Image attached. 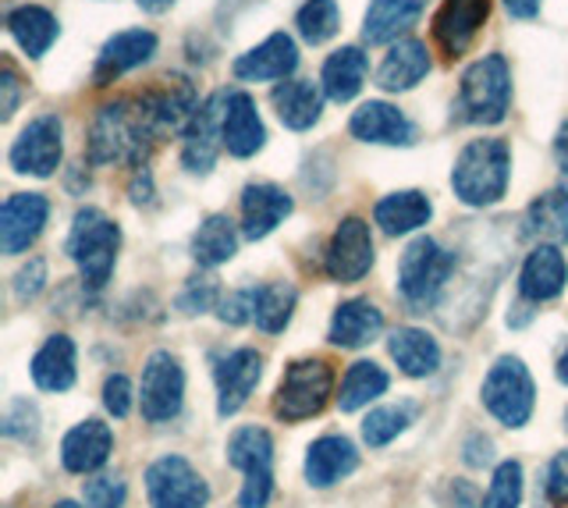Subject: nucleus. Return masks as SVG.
Returning a JSON list of instances; mask_svg holds the SVG:
<instances>
[{"label":"nucleus","instance_id":"54","mask_svg":"<svg viewBox=\"0 0 568 508\" xmlns=\"http://www.w3.org/2000/svg\"><path fill=\"white\" fill-rule=\"evenodd\" d=\"M135 4L146 14H164V11H171L178 4V0H135Z\"/></svg>","mask_w":568,"mask_h":508},{"label":"nucleus","instance_id":"57","mask_svg":"<svg viewBox=\"0 0 568 508\" xmlns=\"http://www.w3.org/2000/svg\"><path fill=\"white\" fill-rule=\"evenodd\" d=\"M458 508H484V505H476V501H473V498H466V501H462V505H458Z\"/></svg>","mask_w":568,"mask_h":508},{"label":"nucleus","instance_id":"19","mask_svg":"<svg viewBox=\"0 0 568 508\" xmlns=\"http://www.w3.org/2000/svg\"><path fill=\"white\" fill-rule=\"evenodd\" d=\"M221 135L224 150L239 161H248L266 146V125L256 111V100L245 90H227L224 93V118H221Z\"/></svg>","mask_w":568,"mask_h":508},{"label":"nucleus","instance_id":"25","mask_svg":"<svg viewBox=\"0 0 568 508\" xmlns=\"http://www.w3.org/2000/svg\"><path fill=\"white\" fill-rule=\"evenodd\" d=\"M426 4L430 0H373L363 19V40L369 47L405 40V32L423 19Z\"/></svg>","mask_w":568,"mask_h":508},{"label":"nucleus","instance_id":"6","mask_svg":"<svg viewBox=\"0 0 568 508\" xmlns=\"http://www.w3.org/2000/svg\"><path fill=\"white\" fill-rule=\"evenodd\" d=\"M484 406L487 413L511 430H519L529 424L532 406H537V388L526 370V363L519 356H501L484 380Z\"/></svg>","mask_w":568,"mask_h":508},{"label":"nucleus","instance_id":"45","mask_svg":"<svg viewBox=\"0 0 568 508\" xmlns=\"http://www.w3.org/2000/svg\"><path fill=\"white\" fill-rule=\"evenodd\" d=\"M135 392H132V380L124 377V374H114V377H106V384H103V406H106V413L111 416H118V419H124L132 413V398Z\"/></svg>","mask_w":568,"mask_h":508},{"label":"nucleus","instance_id":"1","mask_svg":"<svg viewBox=\"0 0 568 508\" xmlns=\"http://www.w3.org/2000/svg\"><path fill=\"white\" fill-rule=\"evenodd\" d=\"M156 139L160 135L153 132L142 103L114 100L97 111L93 125H89L85 153H89V164H97V167H111V164L142 167Z\"/></svg>","mask_w":568,"mask_h":508},{"label":"nucleus","instance_id":"28","mask_svg":"<svg viewBox=\"0 0 568 508\" xmlns=\"http://www.w3.org/2000/svg\"><path fill=\"white\" fill-rule=\"evenodd\" d=\"M359 466V451L342 434H327L320 441L310 445L306 451V484L310 487H331L337 480H345L348 473Z\"/></svg>","mask_w":568,"mask_h":508},{"label":"nucleus","instance_id":"44","mask_svg":"<svg viewBox=\"0 0 568 508\" xmlns=\"http://www.w3.org/2000/svg\"><path fill=\"white\" fill-rule=\"evenodd\" d=\"M217 317L231 327H242V324H253L256 321V288H239V292H227L221 306H217Z\"/></svg>","mask_w":568,"mask_h":508},{"label":"nucleus","instance_id":"43","mask_svg":"<svg viewBox=\"0 0 568 508\" xmlns=\"http://www.w3.org/2000/svg\"><path fill=\"white\" fill-rule=\"evenodd\" d=\"M82 498H85L89 508H121L124 498H129V487H124L121 477H111V473H103V477L85 480Z\"/></svg>","mask_w":568,"mask_h":508},{"label":"nucleus","instance_id":"15","mask_svg":"<svg viewBox=\"0 0 568 508\" xmlns=\"http://www.w3.org/2000/svg\"><path fill=\"white\" fill-rule=\"evenodd\" d=\"M156 32L150 29H124V32H114L111 40L100 47L97 54V64H93V82L97 85H111L118 82L121 75L135 72V68L150 64L156 58Z\"/></svg>","mask_w":568,"mask_h":508},{"label":"nucleus","instance_id":"34","mask_svg":"<svg viewBox=\"0 0 568 508\" xmlns=\"http://www.w3.org/2000/svg\"><path fill=\"white\" fill-rule=\"evenodd\" d=\"M523 232L540 238V245H565L568 242V189H550L537 196L523 214Z\"/></svg>","mask_w":568,"mask_h":508},{"label":"nucleus","instance_id":"10","mask_svg":"<svg viewBox=\"0 0 568 508\" xmlns=\"http://www.w3.org/2000/svg\"><path fill=\"white\" fill-rule=\"evenodd\" d=\"M146 495L153 508H203L210 490L189 459L164 455L146 469Z\"/></svg>","mask_w":568,"mask_h":508},{"label":"nucleus","instance_id":"31","mask_svg":"<svg viewBox=\"0 0 568 508\" xmlns=\"http://www.w3.org/2000/svg\"><path fill=\"white\" fill-rule=\"evenodd\" d=\"M8 32L29 58H43L47 50L58 43L61 22L40 4H18V8L8 11Z\"/></svg>","mask_w":568,"mask_h":508},{"label":"nucleus","instance_id":"20","mask_svg":"<svg viewBox=\"0 0 568 508\" xmlns=\"http://www.w3.org/2000/svg\"><path fill=\"white\" fill-rule=\"evenodd\" d=\"M213 377H217V413L235 416L248 402V395L256 392L263 377V356L256 348H235L217 363Z\"/></svg>","mask_w":568,"mask_h":508},{"label":"nucleus","instance_id":"58","mask_svg":"<svg viewBox=\"0 0 568 508\" xmlns=\"http://www.w3.org/2000/svg\"><path fill=\"white\" fill-rule=\"evenodd\" d=\"M565 427H568V416H565Z\"/></svg>","mask_w":568,"mask_h":508},{"label":"nucleus","instance_id":"9","mask_svg":"<svg viewBox=\"0 0 568 508\" xmlns=\"http://www.w3.org/2000/svg\"><path fill=\"white\" fill-rule=\"evenodd\" d=\"M185 402V370L171 353H153L142 366L139 406L150 424H168L182 413Z\"/></svg>","mask_w":568,"mask_h":508},{"label":"nucleus","instance_id":"17","mask_svg":"<svg viewBox=\"0 0 568 508\" xmlns=\"http://www.w3.org/2000/svg\"><path fill=\"white\" fill-rule=\"evenodd\" d=\"M298 68V47L288 32H271L263 43L235 58L231 72L239 82H288Z\"/></svg>","mask_w":568,"mask_h":508},{"label":"nucleus","instance_id":"12","mask_svg":"<svg viewBox=\"0 0 568 508\" xmlns=\"http://www.w3.org/2000/svg\"><path fill=\"white\" fill-rule=\"evenodd\" d=\"M221 118H224V93H213L182 132V167L192 174H210L217 164V153L224 146L221 135Z\"/></svg>","mask_w":568,"mask_h":508},{"label":"nucleus","instance_id":"46","mask_svg":"<svg viewBox=\"0 0 568 508\" xmlns=\"http://www.w3.org/2000/svg\"><path fill=\"white\" fill-rule=\"evenodd\" d=\"M274 498V473H253L239 490V508H266Z\"/></svg>","mask_w":568,"mask_h":508},{"label":"nucleus","instance_id":"23","mask_svg":"<svg viewBox=\"0 0 568 508\" xmlns=\"http://www.w3.org/2000/svg\"><path fill=\"white\" fill-rule=\"evenodd\" d=\"M568 285V264L558 245H537L519 271V295L526 303H550Z\"/></svg>","mask_w":568,"mask_h":508},{"label":"nucleus","instance_id":"14","mask_svg":"<svg viewBox=\"0 0 568 508\" xmlns=\"http://www.w3.org/2000/svg\"><path fill=\"white\" fill-rule=\"evenodd\" d=\"M139 103L146 111L153 132L168 135V132H185L192 114L200 111V93H195V85L185 75H168L156 90L142 93Z\"/></svg>","mask_w":568,"mask_h":508},{"label":"nucleus","instance_id":"33","mask_svg":"<svg viewBox=\"0 0 568 508\" xmlns=\"http://www.w3.org/2000/svg\"><path fill=\"white\" fill-rule=\"evenodd\" d=\"M387 348L405 377H434L440 370V345L434 335H426L419 327H398Z\"/></svg>","mask_w":568,"mask_h":508},{"label":"nucleus","instance_id":"50","mask_svg":"<svg viewBox=\"0 0 568 508\" xmlns=\"http://www.w3.org/2000/svg\"><path fill=\"white\" fill-rule=\"evenodd\" d=\"M18 100H22V79L11 64L0 68V118H11L18 111Z\"/></svg>","mask_w":568,"mask_h":508},{"label":"nucleus","instance_id":"11","mask_svg":"<svg viewBox=\"0 0 568 508\" xmlns=\"http://www.w3.org/2000/svg\"><path fill=\"white\" fill-rule=\"evenodd\" d=\"M373 260V232L363 217H345L342 224L334 227L331 235V245H327V256H324V267H327V277L337 285H355L363 282L369 274Z\"/></svg>","mask_w":568,"mask_h":508},{"label":"nucleus","instance_id":"32","mask_svg":"<svg viewBox=\"0 0 568 508\" xmlns=\"http://www.w3.org/2000/svg\"><path fill=\"white\" fill-rule=\"evenodd\" d=\"M29 370L40 392H68L75 384V342L68 335H50L32 356Z\"/></svg>","mask_w":568,"mask_h":508},{"label":"nucleus","instance_id":"36","mask_svg":"<svg viewBox=\"0 0 568 508\" xmlns=\"http://www.w3.org/2000/svg\"><path fill=\"white\" fill-rule=\"evenodd\" d=\"M227 463L242 469L245 477L253 473H274V437L263 427H242L227 441Z\"/></svg>","mask_w":568,"mask_h":508},{"label":"nucleus","instance_id":"7","mask_svg":"<svg viewBox=\"0 0 568 508\" xmlns=\"http://www.w3.org/2000/svg\"><path fill=\"white\" fill-rule=\"evenodd\" d=\"M334 392V374L324 359H298L284 370L277 384L274 413L284 424H302L316 413H324L327 398Z\"/></svg>","mask_w":568,"mask_h":508},{"label":"nucleus","instance_id":"22","mask_svg":"<svg viewBox=\"0 0 568 508\" xmlns=\"http://www.w3.org/2000/svg\"><path fill=\"white\" fill-rule=\"evenodd\" d=\"M430 50H426L423 40L405 37L398 43H390V50L384 54L381 68H377V85L384 93H408L430 75Z\"/></svg>","mask_w":568,"mask_h":508},{"label":"nucleus","instance_id":"56","mask_svg":"<svg viewBox=\"0 0 568 508\" xmlns=\"http://www.w3.org/2000/svg\"><path fill=\"white\" fill-rule=\"evenodd\" d=\"M53 508H82V505H79V501H58Z\"/></svg>","mask_w":568,"mask_h":508},{"label":"nucleus","instance_id":"16","mask_svg":"<svg viewBox=\"0 0 568 508\" xmlns=\"http://www.w3.org/2000/svg\"><path fill=\"white\" fill-rule=\"evenodd\" d=\"M50 217V203L43 192H14L0 210V250L8 256L26 253L43 235Z\"/></svg>","mask_w":568,"mask_h":508},{"label":"nucleus","instance_id":"24","mask_svg":"<svg viewBox=\"0 0 568 508\" xmlns=\"http://www.w3.org/2000/svg\"><path fill=\"white\" fill-rule=\"evenodd\" d=\"M114 451V434L100 419H82L79 427H71L61 441V463L68 473H97Z\"/></svg>","mask_w":568,"mask_h":508},{"label":"nucleus","instance_id":"13","mask_svg":"<svg viewBox=\"0 0 568 508\" xmlns=\"http://www.w3.org/2000/svg\"><path fill=\"white\" fill-rule=\"evenodd\" d=\"M490 19V0H440L434 14V40L452 61L469 54L473 40Z\"/></svg>","mask_w":568,"mask_h":508},{"label":"nucleus","instance_id":"35","mask_svg":"<svg viewBox=\"0 0 568 508\" xmlns=\"http://www.w3.org/2000/svg\"><path fill=\"white\" fill-rule=\"evenodd\" d=\"M239 253V227L224 214H210L192 235V260L200 267H221Z\"/></svg>","mask_w":568,"mask_h":508},{"label":"nucleus","instance_id":"37","mask_svg":"<svg viewBox=\"0 0 568 508\" xmlns=\"http://www.w3.org/2000/svg\"><path fill=\"white\" fill-rule=\"evenodd\" d=\"M387 392V370L369 359H359L352 363L345 377H342V392H337V406H342V413H355L369 406L373 398H381Z\"/></svg>","mask_w":568,"mask_h":508},{"label":"nucleus","instance_id":"8","mask_svg":"<svg viewBox=\"0 0 568 508\" xmlns=\"http://www.w3.org/2000/svg\"><path fill=\"white\" fill-rule=\"evenodd\" d=\"M64 156V125L58 114H40L18 132L11 143L8 161L18 174H32V179H50L61 167Z\"/></svg>","mask_w":568,"mask_h":508},{"label":"nucleus","instance_id":"5","mask_svg":"<svg viewBox=\"0 0 568 508\" xmlns=\"http://www.w3.org/2000/svg\"><path fill=\"white\" fill-rule=\"evenodd\" d=\"M455 274V253L430 235H419L408 242V250L398 260V292L405 303L413 306H430Z\"/></svg>","mask_w":568,"mask_h":508},{"label":"nucleus","instance_id":"52","mask_svg":"<svg viewBox=\"0 0 568 508\" xmlns=\"http://www.w3.org/2000/svg\"><path fill=\"white\" fill-rule=\"evenodd\" d=\"M555 161H558V167H561V174L568 179V121L558 129V135H555Z\"/></svg>","mask_w":568,"mask_h":508},{"label":"nucleus","instance_id":"42","mask_svg":"<svg viewBox=\"0 0 568 508\" xmlns=\"http://www.w3.org/2000/svg\"><path fill=\"white\" fill-rule=\"evenodd\" d=\"M221 306V288L213 277H192V282L182 288L178 295V309L195 317V313H206V309H217Z\"/></svg>","mask_w":568,"mask_h":508},{"label":"nucleus","instance_id":"47","mask_svg":"<svg viewBox=\"0 0 568 508\" xmlns=\"http://www.w3.org/2000/svg\"><path fill=\"white\" fill-rule=\"evenodd\" d=\"M43 285H47V264L43 260H29V264L14 274V299L29 303L43 292Z\"/></svg>","mask_w":568,"mask_h":508},{"label":"nucleus","instance_id":"29","mask_svg":"<svg viewBox=\"0 0 568 508\" xmlns=\"http://www.w3.org/2000/svg\"><path fill=\"white\" fill-rule=\"evenodd\" d=\"M369 75V58L363 47H342L324 61V72H320V85H324V96L334 103H348L359 96Z\"/></svg>","mask_w":568,"mask_h":508},{"label":"nucleus","instance_id":"3","mask_svg":"<svg viewBox=\"0 0 568 508\" xmlns=\"http://www.w3.org/2000/svg\"><path fill=\"white\" fill-rule=\"evenodd\" d=\"M511 108V64L505 54L473 61L458 82L455 111L466 125H501Z\"/></svg>","mask_w":568,"mask_h":508},{"label":"nucleus","instance_id":"40","mask_svg":"<svg viewBox=\"0 0 568 508\" xmlns=\"http://www.w3.org/2000/svg\"><path fill=\"white\" fill-rule=\"evenodd\" d=\"M416 419V402H398V406H381L363 419V441L369 448H384Z\"/></svg>","mask_w":568,"mask_h":508},{"label":"nucleus","instance_id":"53","mask_svg":"<svg viewBox=\"0 0 568 508\" xmlns=\"http://www.w3.org/2000/svg\"><path fill=\"white\" fill-rule=\"evenodd\" d=\"M132 203H150V174L146 171H139L135 174V182H132Z\"/></svg>","mask_w":568,"mask_h":508},{"label":"nucleus","instance_id":"30","mask_svg":"<svg viewBox=\"0 0 568 508\" xmlns=\"http://www.w3.org/2000/svg\"><path fill=\"white\" fill-rule=\"evenodd\" d=\"M384 331V313L373 306L369 299H348L334 309L327 338L342 348H363L369 342H377Z\"/></svg>","mask_w":568,"mask_h":508},{"label":"nucleus","instance_id":"49","mask_svg":"<svg viewBox=\"0 0 568 508\" xmlns=\"http://www.w3.org/2000/svg\"><path fill=\"white\" fill-rule=\"evenodd\" d=\"M544 490L555 505H568V451H558L555 459H550Z\"/></svg>","mask_w":568,"mask_h":508},{"label":"nucleus","instance_id":"48","mask_svg":"<svg viewBox=\"0 0 568 508\" xmlns=\"http://www.w3.org/2000/svg\"><path fill=\"white\" fill-rule=\"evenodd\" d=\"M36 419H40V416H36V409L29 406L26 398H18V402H11V409L4 416V434L29 441V437H36Z\"/></svg>","mask_w":568,"mask_h":508},{"label":"nucleus","instance_id":"55","mask_svg":"<svg viewBox=\"0 0 568 508\" xmlns=\"http://www.w3.org/2000/svg\"><path fill=\"white\" fill-rule=\"evenodd\" d=\"M558 380L568 388V345H565V353H561V359H558Z\"/></svg>","mask_w":568,"mask_h":508},{"label":"nucleus","instance_id":"39","mask_svg":"<svg viewBox=\"0 0 568 508\" xmlns=\"http://www.w3.org/2000/svg\"><path fill=\"white\" fill-rule=\"evenodd\" d=\"M295 29L310 47L327 43L342 29V8H337V0H306L295 11Z\"/></svg>","mask_w":568,"mask_h":508},{"label":"nucleus","instance_id":"4","mask_svg":"<svg viewBox=\"0 0 568 508\" xmlns=\"http://www.w3.org/2000/svg\"><path fill=\"white\" fill-rule=\"evenodd\" d=\"M64 250L71 256V264L79 267L82 282L89 288H103L111 282L114 264H118V250H121V227L103 214L97 206H82L75 221H71V232Z\"/></svg>","mask_w":568,"mask_h":508},{"label":"nucleus","instance_id":"18","mask_svg":"<svg viewBox=\"0 0 568 508\" xmlns=\"http://www.w3.org/2000/svg\"><path fill=\"white\" fill-rule=\"evenodd\" d=\"M348 132L359 139V143H373V146H413L416 143V125L387 100L359 103L348 118Z\"/></svg>","mask_w":568,"mask_h":508},{"label":"nucleus","instance_id":"21","mask_svg":"<svg viewBox=\"0 0 568 508\" xmlns=\"http://www.w3.org/2000/svg\"><path fill=\"white\" fill-rule=\"evenodd\" d=\"M295 210L292 196L274 182H253L242 189V235L248 242H260L274 232L277 224H284Z\"/></svg>","mask_w":568,"mask_h":508},{"label":"nucleus","instance_id":"41","mask_svg":"<svg viewBox=\"0 0 568 508\" xmlns=\"http://www.w3.org/2000/svg\"><path fill=\"white\" fill-rule=\"evenodd\" d=\"M523 505V466L515 459H505L494 469L484 508H519Z\"/></svg>","mask_w":568,"mask_h":508},{"label":"nucleus","instance_id":"38","mask_svg":"<svg viewBox=\"0 0 568 508\" xmlns=\"http://www.w3.org/2000/svg\"><path fill=\"white\" fill-rule=\"evenodd\" d=\"M298 303V292L288 282H266L256 288V327L266 335H281L292 324V313Z\"/></svg>","mask_w":568,"mask_h":508},{"label":"nucleus","instance_id":"26","mask_svg":"<svg viewBox=\"0 0 568 508\" xmlns=\"http://www.w3.org/2000/svg\"><path fill=\"white\" fill-rule=\"evenodd\" d=\"M271 103L281 118L284 129L292 132H306L313 129L320 114H324V85H316L313 79H288V82H277Z\"/></svg>","mask_w":568,"mask_h":508},{"label":"nucleus","instance_id":"51","mask_svg":"<svg viewBox=\"0 0 568 508\" xmlns=\"http://www.w3.org/2000/svg\"><path fill=\"white\" fill-rule=\"evenodd\" d=\"M501 4H505V11L511 14V19L529 22V19H537V14H540L544 0H501Z\"/></svg>","mask_w":568,"mask_h":508},{"label":"nucleus","instance_id":"27","mask_svg":"<svg viewBox=\"0 0 568 508\" xmlns=\"http://www.w3.org/2000/svg\"><path fill=\"white\" fill-rule=\"evenodd\" d=\"M434 217V203L426 192L419 189H402V192H387V196L373 206V221L381 224V232L398 238V235H413Z\"/></svg>","mask_w":568,"mask_h":508},{"label":"nucleus","instance_id":"2","mask_svg":"<svg viewBox=\"0 0 568 508\" xmlns=\"http://www.w3.org/2000/svg\"><path fill=\"white\" fill-rule=\"evenodd\" d=\"M511 182V150L505 139H473L462 146L452 167V189L458 203L484 210L505 200Z\"/></svg>","mask_w":568,"mask_h":508}]
</instances>
